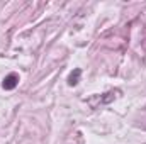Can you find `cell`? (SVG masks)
I'll list each match as a JSON object with an SVG mask.
<instances>
[{"label": "cell", "mask_w": 146, "mask_h": 144, "mask_svg": "<svg viewBox=\"0 0 146 144\" xmlns=\"http://www.w3.org/2000/svg\"><path fill=\"white\" fill-rule=\"evenodd\" d=\"M80 75H82V71L76 68V70L68 76V83H70V85H76V83H78V80H80Z\"/></svg>", "instance_id": "obj_2"}, {"label": "cell", "mask_w": 146, "mask_h": 144, "mask_svg": "<svg viewBox=\"0 0 146 144\" xmlns=\"http://www.w3.org/2000/svg\"><path fill=\"white\" fill-rule=\"evenodd\" d=\"M17 81H19V76L15 73H10V75H7L3 78V88L5 90H12V88L17 87Z\"/></svg>", "instance_id": "obj_1"}]
</instances>
